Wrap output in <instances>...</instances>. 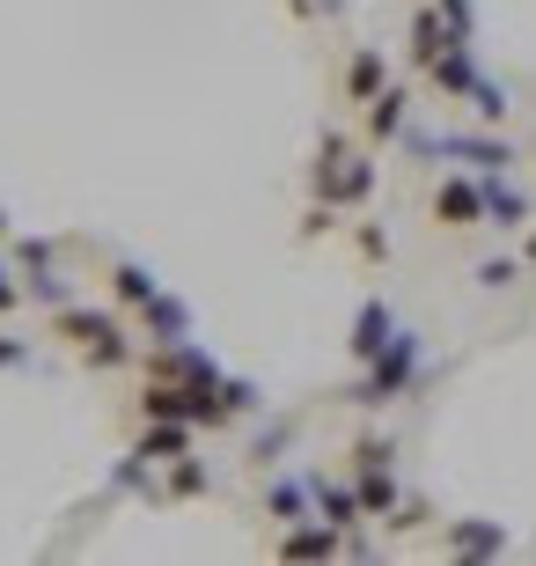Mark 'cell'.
Returning <instances> with one entry per match:
<instances>
[{"mask_svg":"<svg viewBox=\"0 0 536 566\" xmlns=\"http://www.w3.org/2000/svg\"><path fill=\"white\" fill-rule=\"evenodd\" d=\"M60 332L82 346V354H96V360H125V346H118V324L111 316H88V310H66L60 316Z\"/></svg>","mask_w":536,"mask_h":566,"instance_id":"1","label":"cell"},{"mask_svg":"<svg viewBox=\"0 0 536 566\" xmlns=\"http://www.w3.org/2000/svg\"><path fill=\"white\" fill-rule=\"evenodd\" d=\"M477 207H485V199H477L471 185H449V191H441V199H433V213H441V221H449V229H463V221H471Z\"/></svg>","mask_w":536,"mask_h":566,"instance_id":"2","label":"cell"},{"mask_svg":"<svg viewBox=\"0 0 536 566\" xmlns=\"http://www.w3.org/2000/svg\"><path fill=\"white\" fill-rule=\"evenodd\" d=\"M375 88H382V60L360 52V60H353V96H375Z\"/></svg>","mask_w":536,"mask_h":566,"instance_id":"3","label":"cell"},{"mask_svg":"<svg viewBox=\"0 0 536 566\" xmlns=\"http://www.w3.org/2000/svg\"><path fill=\"white\" fill-rule=\"evenodd\" d=\"M118 294L125 302H155V280H147L140 265H118Z\"/></svg>","mask_w":536,"mask_h":566,"instance_id":"4","label":"cell"},{"mask_svg":"<svg viewBox=\"0 0 536 566\" xmlns=\"http://www.w3.org/2000/svg\"><path fill=\"white\" fill-rule=\"evenodd\" d=\"M375 133H397L404 126V96H375V118H368Z\"/></svg>","mask_w":536,"mask_h":566,"instance_id":"5","label":"cell"},{"mask_svg":"<svg viewBox=\"0 0 536 566\" xmlns=\"http://www.w3.org/2000/svg\"><path fill=\"white\" fill-rule=\"evenodd\" d=\"M177 449H191V441H185V427H162V434H147V449H140V457H177Z\"/></svg>","mask_w":536,"mask_h":566,"instance_id":"6","label":"cell"},{"mask_svg":"<svg viewBox=\"0 0 536 566\" xmlns=\"http://www.w3.org/2000/svg\"><path fill=\"white\" fill-rule=\"evenodd\" d=\"M287 552H294V559H302V552H330V537H324V530H302V537H287Z\"/></svg>","mask_w":536,"mask_h":566,"instance_id":"7","label":"cell"},{"mask_svg":"<svg viewBox=\"0 0 536 566\" xmlns=\"http://www.w3.org/2000/svg\"><path fill=\"white\" fill-rule=\"evenodd\" d=\"M0 310H15V280L0 273Z\"/></svg>","mask_w":536,"mask_h":566,"instance_id":"8","label":"cell"},{"mask_svg":"<svg viewBox=\"0 0 536 566\" xmlns=\"http://www.w3.org/2000/svg\"><path fill=\"white\" fill-rule=\"evenodd\" d=\"M22 360V346H8V338H0V368H15Z\"/></svg>","mask_w":536,"mask_h":566,"instance_id":"9","label":"cell"}]
</instances>
